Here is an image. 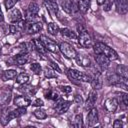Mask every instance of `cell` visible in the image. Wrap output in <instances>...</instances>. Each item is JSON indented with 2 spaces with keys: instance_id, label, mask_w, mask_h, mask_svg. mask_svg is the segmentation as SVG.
<instances>
[{
  "instance_id": "f6af8a7d",
  "label": "cell",
  "mask_w": 128,
  "mask_h": 128,
  "mask_svg": "<svg viewBox=\"0 0 128 128\" xmlns=\"http://www.w3.org/2000/svg\"><path fill=\"white\" fill-rule=\"evenodd\" d=\"M75 101H76L77 103H82V98H81L79 95H76V96H75Z\"/></svg>"
},
{
  "instance_id": "7a4b0ae2",
  "label": "cell",
  "mask_w": 128,
  "mask_h": 128,
  "mask_svg": "<svg viewBox=\"0 0 128 128\" xmlns=\"http://www.w3.org/2000/svg\"><path fill=\"white\" fill-rule=\"evenodd\" d=\"M59 50L61 51V53L68 59H75L77 52L74 49V47L72 45H70L67 42H62L59 45Z\"/></svg>"
},
{
  "instance_id": "d4e9b609",
  "label": "cell",
  "mask_w": 128,
  "mask_h": 128,
  "mask_svg": "<svg viewBox=\"0 0 128 128\" xmlns=\"http://www.w3.org/2000/svg\"><path fill=\"white\" fill-rule=\"evenodd\" d=\"M34 45H33V42H24L22 43L19 48H20V53H23V54H27L28 52H30L32 49H33Z\"/></svg>"
},
{
  "instance_id": "1f68e13d",
  "label": "cell",
  "mask_w": 128,
  "mask_h": 128,
  "mask_svg": "<svg viewBox=\"0 0 128 128\" xmlns=\"http://www.w3.org/2000/svg\"><path fill=\"white\" fill-rule=\"evenodd\" d=\"M28 80H29V76L26 73H20L16 77V82L18 84H25V83H27Z\"/></svg>"
},
{
  "instance_id": "f35d334b",
  "label": "cell",
  "mask_w": 128,
  "mask_h": 128,
  "mask_svg": "<svg viewBox=\"0 0 128 128\" xmlns=\"http://www.w3.org/2000/svg\"><path fill=\"white\" fill-rule=\"evenodd\" d=\"M17 1L18 0H5V7H6L7 11L10 10L11 8H13Z\"/></svg>"
},
{
  "instance_id": "8992f818",
  "label": "cell",
  "mask_w": 128,
  "mask_h": 128,
  "mask_svg": "<svg viewBox=\"0 0 128 128\" xmlns=\"http://www.w3.org/2000/svg\"><path fill=\"white\" fill-rule=\"evenodd\" d=\"M78 41H79V44L84 48H89L92 45L91 37H90V35L88 34V32L86 30H82L80 32L79 37H78Z\"/></svg>"
},
{
  "instance_id": "5bb4252c",
  "label": "cell",
  "mask_w": 128,
  "mask_h": 128,
  "mask_svg": "<svg viewBox=\"0 0 128 128\" xmlns=\"http://www.w3.org/2000/svg\"><path fill=\"white\" fill-rule=\"evenodd\" d=\"M75 59H76V62L78 63V65L83 66V67H89L91 64L89 57L85 54H77Z\"/></svg>"
},
{
  "instance_id": "4316f807",
  "label": "cell",
  "mask_w": 128,
  "mask_h": 128,
  "mask_svg": "<svg viewBox=\"0 0 128 128\" xmlns=\"http://www.w3.org/2000/svg\"><path fill=\"white\" fill-rule=\"evenodd\" d=\"M33 45H34V47L40 52V53H42V54H44L47 50H46V48H45V46H44V44L42 43V41L40 40V39H34L33 41Z\"/></svg>"
},
{
  "instance_id": "bcb514c9",
  "label": "cell",
  "mask_w": 128,
  "mask_h": 128,
  "mask_svg": "<svg viewBox=\"0 0 128 128\" xmlns=\"http://www.w3.org/2000/svg\"><path fill=\"white\" fill-rule=\"evenodd\" d=\"M4 21V16H3V13H2V10H1V6H0V22H3Z\"/></svg>"
},
{
  "instance_id": "e0dca14e",
  "label": "cell",
  "mask_w": 128,
  "mask_h": 128,
  "mask_svg": "<svg viewBox=\"0 0 128 128\" xmlns=\"http://www.w3.org/2000/svg\"><path fill=\"white\" fill-rule=\"evenodd\" d=\"M123 80H127V79H124V78H121L119 75H117L116 73H113V74H109L106 78V81L109 85H119L120 82H122Z\"/></svg>"
},
{
  "instance_id": "ab89813d",
  "label": "cell",
  "mask_w": 128,
  "mask_h": 128,
  "mask_svg": "<svg viewBox=\"0 0 128 128\" xmlns=\"http://www.w3.org/2000/svg\"><path fill=\"white\" fill-rule=\"evenodd\" d=\"M43 105H44V102H43V100L40 99V98H37V99L33 102V106H36V107H42Z\"/></svg>"
},
{
  "instance_id": "ba28073f",
  "label": "cell",
  "mask_w": 128,
  "mask_h": 128,
  "mask_svg": "<svg viewBox=\"0 0 128 128\" xmlns=\"http://www.w3.org/2000/svg\"><path fill=\"white\" fill-rule=\"evenodd\" d=\"M43 4L45 6V8L47 9V11L52 15V16H56V14L58 13V4L56 3V1L54 0H44Z\"/></svg>"
},
{
  "instance_id": "484cf974",
  "label": "cell",
  "mask_w": 128,
  "mask_h": 128,
  "mask_svg": "<svg viewBox=\"0 0 128 128\" xmlns=\"http://www.w3.org/2000/svg\"><path fill=\"white\" fill-rule=\"evenodd\" d=\"M90 5V0H78V9L81 13H86Z\"/></svg>"
},
{
  "instance_id": "6da1fadb",
  "label": "cell",
  "mask_w": 128,
  "mask_h": 128,
  "mask_svg": "<svg viewBox=\"0 0 128 128\" xmlns=\"http://www.w3.org/2000/svg\"><path fill=\"white\" fill-rule=\"evenodd\" d=\"M93 50H94L95 54H102V55L108 57L110 59V61H114V60L118 59L117 52L114 49L107 46L106 44H104V43H101V42L95 43L93 45Z\"/></svg>"
},
{
  "instance_id": "603a6c76",
  "label": "cell",
  "mask_w": 128,
  "mask_h": 128,
  "mask_svg": "<svg viewBox=\"0 0 128 128\" xmlns=\"http://www.w3.org/2000/svg\"><path fill=\"white\" fill-rule=\"evenodd\" d=\"M27 62H28V56H27V54L20 53L19 55H17V56L14 57V63L17 64V65H24Z\"/></svg>"
},
{
  "instance_id": "74e56055",
  "label": "cell",
  "mask_w": 128,
  "mask_h": 128,
  "mask_svg": "<svg viewBox=\"0 0 128 128\" xmlns=\"http://www.w3.org/2000/svg\"><path fill=\"white\" fill-rule=\"evenodd\" d=\"M102 5H103V9H104L105 11H109V10L112 8L113 0H105Z\"/></svg>"
},
{
  "instance_id": "7dc6e473",
  "label": "cell",
  "mask_w": 128,
  "mask_h": 128,
  "mask_svg": "<svg viewBox=\"0 0 128 128\" xmlns=\"http://www.w3.org/2000/svg\"><path fill=\"white\" fill-rule=\"evenodd\" d=\"M104 1H105V0H97V4H98V5H102V4L104 3Z\"/></svg>"
},
{
  "instance_id": "4dcf8cb0",
  "label": "cell",
  "mask_w": 128,
  "mask_h": 128,
  "mask_svg": "<svg viewBox=\"0 0 128 128\" xmlns=\"http://www.w3.org/2000/svg\"><path fill=\"white\" fill-rule=\"evenodd\" d=\"M16 76H17V72L15 70H12V69L11 70H6V71L3 72V78L5 80L14 79V78H16Z\"/></svg>"
},
{
  "instance_id": "e575fe53",
  "label": "cell",
  "mask_w": 128,
  "mask_h": 128,
  "mask_svg": "<svg viewBox=\"0 0 128 128\" xmlns=\"http://www.w3.org/2000/svg\"><path fill=\"white\" fill-rule=\"evenodd\" d=\"M30 69L32 70L33 73L35 74H39L41 72V65L39 63H32L30 65Z\"/></svg>"
},
{
  "instance_id": "b9f144b4",
  "label": "cell",
  "mask_w": 128,
  "mask_h": 128,
  "mask_svg": "<svg viewBox=\"0 0 128 128\" xmlns=\"http://www.w3.org/2000/svg\"><path fill=\"white\" fill-rule=\"evenodd\" d=\"M121 98H122V103H123V105H124L125 107H127V106H128V95H127L126 93H124V94H122Z\"/></svg>"
},
{
  "instance_id": "d590c367",
  "label": "cell",
  "mask_w": 128,
  "mask_h": 128,
  "mask_svg": "<svg viewBox=\"0 0 128 128\" xmlns=\"http://www.w3.org/2000/svg\"><path fill=\"white\" fill-rule=\"evenodd\" d=\"M44 75H45V77H47V78H56V77H57V75L55 74V72H54L52 69H50V68H45V70H44Z\"/></svg>"
},
{
  "instance_id": "9a60e30c",
  "label": "cell",
  "mask_w": 128,
  "mask_h": 128,
  "mask_svg": "<svg viewBox=\"0 0 128 128\" xmlns=\"http://www.w3.org/2000/svg\"><path fill=\"white\" fill-rule=\"evenodd\" d=\"M14 104L17 107H27L31 104V100L25 96H17L14 99Z\"/></svg>"
},
{
  "instance_id": "836d02e7",
  "label": "cell",
  "mask_w": 128,
  "mask_h": 128,
  "mask_svg": "<svg viewBox=\"0 0 128 128\" xmlns=\"http://www.w3.org/2000/svg\"><path fill=\"white\" fill-rule=\"evenodd\" d=\"M1 98V101L3 104H8L10 102V99H11V93L9 92H3L2 93V96L0 97Z\"/></svg>"
},
{
  "instance_id": "cb8c5ba5",
  "label": "cell",
  "mask_w": 128,
  "mask_h": 128,
  "mask_svg": "<svg viewBox=\"0 0 128 128\" xmlns=\"http://www.w3.org/2000/svg\"><path fill=\"white\" fill-rule=\"evenodd\" d=\"M59 32H60V34H61L63 37H65V38H68V39H73V40L77 39L76 34H75L73 31H71L70 29H68V28H63V29H61Z\"/></svg>"
},
{
  "instance_id": "60d3db41",
  "label": "cell",
  "mask_w": 128,
  "mask_h": 128,
  "mask_svg": "<svg viewBox=\"0 0 128 128\" xmlns=\"http://www.w3.org/2000/svg\"><path fill=\"white\" fill-rule=\"evenodd\" d=\"M59 89L64 93H70L72 91V88L70 86H59Z\"/></svg>"
},
{
  "instance_id": "277c9868",
  "label": "cell",
  "mask_w": 128,
  "mask_h": 128,
  "mask_svg": "<svg viewBox=\"0 0 128 128\" xmlns=\"http://www.w3.org/2000/svg\"><path fill=\"white\" fill-rule=\"evenodd\" d=\"M25 113H26V107H18L17 109H15V110L9 112V113L6 115L5 119L2 120V123L5 125V124H7L10 120H12V119H14V118H18V117L24 115Z\"/></svg>"
},
{
  "instance_id": "4fadbf2b",
  "label": "cell",
  "mask_w": 128,
  "mask_h": 128,
  "mask_svg": "<svg viewBox=\"0 0 128 128\" xmlns=\"http://www.w3.org/2000/svg\"><path fill=\"white\" fill-rule=\"evenodd\" d=\"M115 1L117 12L120 14H125L128 10V0H113Z\"/></svg>"
},
{
  "instance_id": "ee69618b",
  "label": "cell",
  "mask_w": 128,
  "mask_h": 128,
  "mask_svg": "<svg viewBox=\"0 0 128 128\" xmlns=\"http://www.w3.org/2000/svg\"><path fill=\"white\" fill-rule=\"evenodd\" d=\"M50 65H51V67H53V69L54 70H57L58 72H61V69L59 68V66L55 63V62H53V61H50Z\"/></svg>"
},
{
  "instance_id": "44dd1931",
  "label": "cell",
  "mask_w": 128,
  "mask_h": 128,
  "mask_svg": "<svg viewBox=\"0 0 128 128\" xmlns=\"http://www.w3.org/2000/svg\"><path fill=\"white\" fill-rule=\"evenodd\" d=\"M116 74L119 75L121 78H124V79H127L128 77V69H127V66L125 65H118L116 67Z\"/></svg>"
},
{
  "instance_id": "83f0119b",
  "label": "cell",
  "mask_w": 128,
  "mask_h": 128,
  "mask_svg": "<svg viewBox=\"0 0 128 128\" xmlns=\"http://www.w3.org/2000/svg\"><path fill=\"white\" fill-rule=\"evenodd\" d=\"M24 22L22 21H19V22H15L14 24L10 25V32L11 33H16V32H19L22 30V28L24 27Z\"/></svg>"
},
{
  "instance_id": "f1b7e54d",
  "label": "cell",
  "mask_w": 128,
  "mask_h": 128,
  "mask_svg": "<svg viewBox=\"0 0 128 128\" xmlns=\"http://www.w3.org/2000/svg\"><path fill=\"white\" fill-rule=\"evenodd\" d=\"M47 30H48V32H49L50 34H52V35H57V34L59 33V31H60L58 25H57L56 23H53V22H51V23L48 24Z\"/></svg>"
},
{
  "instance_id": "52a82bcc",
  "label": "cell",
  "mask_w": 128,
  "mask_h": 128,
  "mask_svg": "<svg viewBox=\"0 0 128 128\" xmlns=\"http://www.w3.org/2000/svg\"><path fill=\"white\" fill-rule=\"evenodd\" d=\"M98 122V111L96 108H91L89 109V112L87 114V125L92 127L94 125H96V123Z\"/></svg>"
},
{
  "instance_id": "7bdbcfd3",
  "label": "cell",
  "mask_w": 128,
  "mask_h": 128,
  "mask_svg": "<svg viewBox=\"0 0 128 128\" xmlns=\"http://www.w3.org/2000/svg\"><path fill=\"white\" fill-rule=\"evenodd\" d=\"M122 126H123V124H122V122L120 120H115L114 123H113V127L114 128H121Z\"/></svg>"
},
{
  "instance_id": "5b68a950",
  "label": "cell",
  "mask_w": 128,
  "mask_h": 128,
  "mask_svg": "<svg viewBox=\"0 0 128 128\" xmlns=\"http://www.w3.org/2000/svg\"><path fill=\"white\" fill-rule=\"evenodd\" d=\"M40 40H41L42 43L44 44L46 50H48V51H50V52H53V53H58V51H59V46H58L57 43H55L53 40L47 38V37L44 36V35H42V36L40 37Z\"/></svg>"
},
{
  "instance_id": "d6a6232c",
  "label": "cell",
  "mask_w": 128,
  "mask_h": 128,
  "mask_svg": "<svg viewBox=\"0 0 128 128\" xmlns=\"http://www.w3.org/2000/svg\"><path fill=\"white\" fill-rule=\"evenodd\" d=\"M34 116L36 117V118H38V119H45L46 117H47V114L45 113V111L44 110H42V109H36L35 111H34Z\"/></svg>"
},
{
  "instance_id": "7402d4cb",
  "label": "cell",
  "mask_w": 128,
  "mask_h": 128,
  "mask_svg": "<svg viewBox=\"0 0 128 128\" xmlns=\"http://www.w3.org/2000/svg\"><path fill=\"white\" fill-rule=\"evenodd\" d=\"M39 12V6L35 2H31L28 6V15L29 17H35Z\"/></svg>"
},
{
  "instance_id": "ac0fdd59",
  "label": "cell",
  "mask_w": 128,
  "mask_h": 128,
  "mask_svg": "<svg viewBox=\"0 0 128 128\" xmlns=\"http://www.w3.org/2000/svg\"><path fill=\"white\" fill-rule=\"evenodd\" d=\"M91 86L94 90H99L102 88V85H103V81H102V78H101V75L98 73L96 74V76H94L93 78H91Z\"/></svg>"
},
{
  "instance_id": "ffe728a7",
  "label": "cell",
  "mask_w": 128,
  "mask_h": 128,
  "mask_svg": "<svg viewBox=\"0 0 128 128\" xmlns=\"http://www.w3.org/2000/svg\"><path fill=\"white\" fill-rule=\"evenodd\" d=\"M58 1L65 12H67L69 14L73 12V7H74L73 0H58Z\"/></svg>"
},
{
  "instance_id": "d6986e66",
  "label": "cell",
  "mask_w": 128,
  "mask_h": 128,
  "mask_svg": "<svg viewBox=\"0 0 128 128\" xmlns=\"http://www.w3.org/2000/svg\"><path fill=\"white\" fill-rule=\"evenodd\" d=\"M9 19L13 23L21 21L22 20V14H21L20 10L18 8H14L13 10H11L9 13Z\"/></svg>"
},
{
  "instance_id": "9c48e42d",
  "label": "cell",
  "mask_w": 128,
  "mask_h": 128,
  "mask_svg": "<svg viewBox=\"0 0 128 128\" xmlns=\"http://www.w3.org/2000/svg\"><path fill=\"white\" fill-rule=\"evenodd\" d=\"M104 106L108 112L114 113L118 108V100L116 98H108V99H106Z\"/></svg>"
},
{
  "instance_id": "2e32d148",
  "label": "cell",
  "mask_w": 128,
  "mask_h": 128,
  "mask_svg": "<svg viewBox=\"0 0 128 128\" xmlns=\"http://www.w3.org/2000/svg\"><path fill=\"white\" fill-rule=\"evenodd\" d=\"M42 30V23L41 22H32L26 25V31L28 33H37Z\"/></svg>"
},
{
  "instance_id": "8fae6325",
  "label": "cell",
  "mask_w": 128,
  "mask_h": 128,
  "mask_svg": "<svg viewBox=\"0 0 128 128\" xmlns=\"http://www.w3.org/2000/svg\"><path fill=\"white\" fill-rule=\"evenodd\" d=\"M70 107V102L69 101H65V100H59L56 105H55V110L57 113L59 114H62V113H65L67 112V110L69 109Z\"/></svg>"
},
{
  "instance_id": "8d00e7d4",
  "label": "cell",
  "mask_w": 128,
  "mask_h": 128,
  "mask_svg": "<svg viewBox=\"0 0 128 128\" xmlns=\"http://www.w3.org/2000/svg\"><path fill=\"white\" fill-rule=\"evenodd\" d=\"M46 97L52 100H58L59 99V94L56 91H49L48 94H46Z\"/></svg>"
},
{
  "instance_id": "7c38bea8",
  "label": "cell",
  "mask_w": 128,
  "mask_h": 128,
  "mask_svg": "<svg viewBox=\"0 0 128 128\" xmlns=\"http://www.w3.org/2000/svg\"><path fill=\"white\" fill-rule=\"evenodd\" d=\"M95 60L97 62V64L102 68V69H105L107 67H109L110 65V59L102 54H96V57H95Z\"/></svg>"
},
{
  "instance_id": "f546056e",
  "label": "cell",
  "mask_w": 128,
  "mask_h": 128,
  "mask_svg": "<svg viewBox=\"0 0 128 128\" xmlns=\"http://www.w3.org/2000/svg\"><path fill=\"white\" fill-rule=\"evenodd\" d=\"M72 126L76 127V128H81L83 126V119H82V114H78L75 116L73 122H72Z\"/></svg>"
},
{
  "instance_id": "3957f363",
  "label": "cell",
  "mask_w": 128,
  "mask_h": 128,
  "mask_svg": "<svg viewBox=\"0 0 128 128\" xmlns=\"http://www.w3.org/2000/svg\"><path fill=\"white\" fill-rule=\"evenodd\" d=\"M68 75L70 76V78L75 79V80H79V81H83V82H90L91 81V76L85 73H82L78 70L75 69H69L68 70Z\"/></svg>"
},
{
  "instance_id": "30bf717a",
  "label": "cell",
  "mask_w": 128,
  "mask_h": 128,
  "mask_svg": "<svg viewBox=\"0 0 128 128\" xmlns=\"http://www.w3.org/2000/svg\"><path fill=\"white\" fill-rule=\"evenodd\" d=\"M97 96L98 95H97L95 90H93V91H91L89 93V96H88V98H87V100L85 102V109L89 110V109L94 107V105H95V103L97 101Z\"/></svg>"
}]
</instances>
